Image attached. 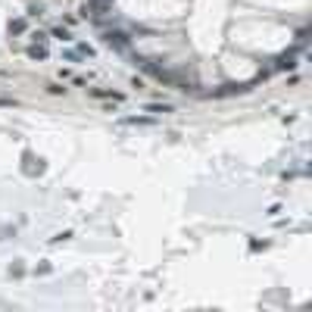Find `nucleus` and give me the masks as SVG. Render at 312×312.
Wrapping results in <instances>:
<instances>
[{"label": "nucleus", "instance_id": "f257e3e1", "mask_svg": "<svg viewBox=\"0 0 312 312\" xmlns=\"http://www.w3.org/2000/svg\"><path fill=\"white\" fill-rule=\"evenodd\" d=\"M82 16L85 19H94V22H103L109 16V0H85Z\"/></svg>", "mask_w": 312, "mask_h": 312}, {"label": "nucleus", "instance_id": "f03ea898", "mask_svg": "<svg viewBox=\"0 0 312 312\" xmlns=\"http://www.w3.org/2000/svg\"><path fill=\"white\" fill-rule=\"evenodd\" d=\"M103 41H106L112 50H128V44H131V41H128V34H125V31H119V28L106 31V34H103Z\"/></svg>", "mask_w": 312, "mask_h": 312}, {"label": "nucleus", "instance_id": "7ed1b4c3", "mask_svg": "<svg viewBox=\"0 0 312 312\" xmlns=\"http://www.w3.org/2000/svg\"><path fill=\"white\" fill-rule=\"evenodd\" d=\"M28 53H31V56H47V50H44V47H37V44H34Z\"/></svg>", "mask_w": 312, "mask_h": 312}, {"label": "nucleus", "instance_id": "20e7f679", "mask_svg": "<svg viewBox=\"0 0 312 312\" xmlns=\"http://www.w3.org/2000/svg\"><path fill=\"white\" fill-rule=\"evenodd\" d=\"M22 28H25V22H10V31H16V34H19Z\"/></svg>", "mask_w": 312, "mask_h": 312}]
</instances>
